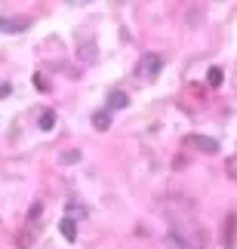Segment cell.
I'll return each mask as SVG.
<instances>
[{"instance_id":"cell-14","label":"cell","mask_w":237,"mask_h":249,"mask_svg":"<svg viewBox=\"0 0 237 249\" xmlns=\"http://www.w3.org/2000/svg\"><path fill=\"white\" fill-rule=\"evenodd\" d=\"M80 160V151H65L62 154V163H77Z\"/></svg>"},{"instance_id":"cell-16","label":"cell","mask_w":237,"mask_h":249,"mask_svg":"<svg viewBox=\"0 0 237 249\" xmlns=\"http://www.w3.org/2000/svg\"><path fill=\"white\" fill-rule=\"evenodd\" d=\"M68 209H71V215H87V209H83V206H77V203H68Z\"/></svg>"},{"instance_id":"cell-6","label":"cell","mask_w":237,"mask_h":249,"mask_svg":"<svg viewBox=\"0 0 237 249\" xmlns=\"http://www.w3.org/2000/svg\"><path fill=\"white\" fill-rule=\"evenodd\" d=\"M77 55H80V62H87V65H92L99 59V53H96V43L92 40H87L83 46H77Z\"/></svg>"},{"instance_id":"cell-11","label":"cell","mask_w":237,"mask_h":249,"mask_svg":"<svg viewBox=\"0 0 237 249\" xmlns=\"http://www.w3.org/2000/svg\"><path fill=\"white\" fill-rule=\"evenodd\" d=\"M206 80H210V86H222V80H225L222 68H210V74H206Z\"/></svg>"},{"instance_id":"cell-5","label":"cell","mask_w":237,"mask_h":249,"mask_svg":"<svg viewBox=\"0 0 237 249\" xmlns=\"http://www.w3.org/2000/svg\"><path fill=\"white\" fill-rule=\"evenodd\" d=\"M28 25H31L28 18H9V16H3V18H0V28H3L6 34H18V31H25Z\"/></svg>"},{"instance_id":"cell-7","label":"cell","mask_w":237,"mask_h":249,"mask_svg":"<svg viewBox=\"0 0 237 249\" xmlns=\"http://www.w3.org/2000/svg\"><path fill=\"white\" fill-rule=\"evenodd\" d=\"M129 105V95L127 92H120V89H114L108 95V111H120V108H127Z\"/></svg>"},{"instance_id":"cell-3","label":"cell","mask_w":237,"mask_h":249,"mask_svg":"<svg viewBox=\"0 0 237 249\" xmlns=\"http://www.w3.org/2000/svg\"><path fill=\"white\" fill-rule=\"evenodd\" d=\"M222 246H225V249H237V215H234V213L225 215V225H222Z\"/></svg>"},{"instance_id":"cell-15","label":"cell","mask_w":237,"mask_h":249,"mask_svg":"<svg viewBox=\"0 0 237 249\" xmlns=\"http://www.w3.org/2000/svg\"><path fill=\"white\" fill-rule=\"evenodd\" d=\"M34 86H37L40 92H46V89H50V83H46V77H43V74H34Z\"/></svg>"},{"instance_id":"cell-17","label":"cell","mask_w":237,"mask_h":249,"mask_svg":"<svg viewBox=\"0 0 237 249\" xmlns=\"http://www.w3.org/2000/svg\"><path fill=\"white\" fill-rule=\"evenodd\" d=\"M34 218H40V203H34L31 213H28V222H34Z\"/></svg>"},{"instance_id":"cell-1","label":"cell","mask_w":237,"mask_h":249,"mask_svg":"<svg viewBox=\"0 0 237 249\" xmlns=\"http://www.w3.org/2000/svg\"><path fill=\"white\" fill-rule=\"evenodd\" d=\"M173 240L185 249H203L206 246V231L191 218H173V228H169Z\"/></svg>"},{"instance_id":"cell-18","label":"cell","mask_w":237,"mask_h":249,"mask_svg":"<svg viewBox=\"0 0 237 249\" xmlns=\"http://www.w3.org/2000/svg\"><path fill=\"white\" fill-rule=\"evenodd\" d=\"M9 92H13V86H9V83H0V99H6Z\"/></svg>"},{"instance_id":"cell-8","label":"cell","mask_w":237,"mask_h":249,"mask_svg":"<svg viewBox=\"0 0 237 249\" xmlns=\"http://www.w3.org/2000/svg\"><path fill=\"white\" fill-rule=\"evenodd\" d=\"M59 231L65 240H77V225H74V218H62L59 222Z\"/></svg>"},{"instance_id":"cell-4","label":"cell","mask_w":237,"mask_h":249,"mask_svg":"<svg viewBox=\"0 0 237 249\" xmlns=\"http://www.w3.org/2000/svg\"><path fill=\"white\" fill-rule=\"evenodd\" d=\"M188 145H194L197 151H203V154H216V151H219V142L210 139V136H188Z\"/></svg>"},{"instance_id":"cell-13","label":"cell","mask_w":237,"mask_h":249,"mask_svg":"<svg viewBox=\"0 0 237 249\" xmlns=\"http://www.w3.org/2000/svg\"><path fill=\"white\" fill-rule=\"evenodd\" d=\"M16 243H18V249H28V246L34 243V234H31V231H22V234H18V240H16Z\"/></svg>"},{"instance_id":"cell-9","label":"cell","mask_w":237,"mask_h":249,"mask_svg":"<svg viewBox=\"0 0 237 249\" xmlns=\"http://www.w3.org/2000/svg\"><path fill=\"white\" fill-rule=\"evenodd\" d=\"M92 126H96L99 132H105L111 126V114L108 111H96V114H92Z\"/></svg>"},{"instance_id":"cell-12","label":"cell","mask_w":237,"mask_h":249,"mask_svg":"<svg viewBox=\"0 0 237 249\" xmlns=\"http://www.w3.org/2000/svg\"><path fill=\"white\" fill-rule=\"evenodd\" d=\"M225 172H228V178L237 181V154H231L228 160H225Z\"/></svg>"},{"instance_id":"cell-10","label":"cell","mask_w":237,"mask_h":249,"mask_svg":"<svg viewBox=\"0 0 237 249\" xmlns=\"http://www.w3.org/2000/svg\"><path fill=\"white\" fill-rule=\"evenodd\" d=\"M53 126H55V114H53V111H43V114H40V129L50 132Z\"/></svg>"},{"instance_id":"cell-2","label":"cell","mask_w":237,"mask_h":249,"mask_svg":"<svg viewBox=\"0 0 237 249\" xmlns=\"http://www.w3.org/2000/svg\"><path fill=\"white\" fill-rule=\"evenodd\" d=\"M160 68H164V59H160V55H154V53L142 55V65H139V74H142V77L154 80L157 74H160Z\"/></svg>"}]
</instances>
